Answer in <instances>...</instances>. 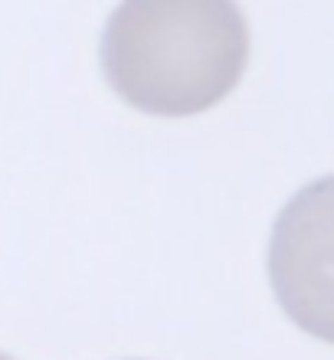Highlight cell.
Masks as SVG:
<instances>
[{
    "instance_id": "cell-1",
    "label": "cell",
    "mask_w": 334,
    "mask_h": 360,
    "mask_svg": "<svg viewBox=\"0 0 334 360\" xmlns=\"http://www.w3.org/2000/svg\"><path fill=\"white\" fill-rule=\"evenodd\" d=\"M249 63V27L226 0L118 4L102 33V72L128 105L184 118L223 102Z\"/></svg>"
},
{
    "instance_id": "cell-2",
    "label": "cell",
    "mask_w": 334,
    "mask_h": 360,
    "mask_svg": "<svg viewBox=\"0 0 334 360\" xmlns=\"http://www.w3.org/2000/svg\"><path fill=\"white\" fill-rule=\"evenodd\" d=\"M0 360H13V357H7V354H0Z\"/></svg>"
}]
</instances>
